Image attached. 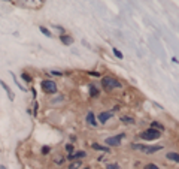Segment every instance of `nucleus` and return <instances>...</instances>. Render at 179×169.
I'll return each instance as SVG.
<instances>
[{"mask_svg": "<svg viewBox=\"0 0 179 169\" xmlns=\"http://www.w3.org/2000/svg\"><path fill=\"white\" fill-rule=\"evenodd\" d=\"M0 85H2V87L5 88V91L8 93V96H9V100H14V99H15V94L12 93V90H11V88L8 87V84H6L5 81H2V79H0Z\"/></svg>", "mask_w": 179, "mask_h": 169, "instance_id": "obj_6", "label": "nucleus"}, {"mask_svg": "<svg viewBox=\"0 0 179 169\" xmlns=\"http://www.w3.org/2000/svg\"><path fill=\"white\" fill-rule=\"evenodd\" d=\"M94 150H102V151H107V148L106 147H102V145H99V144H93L91 145Z\"/></svg>", "mask_w": 179, "mask_h": 169, "instance_id": "obj_16", "label": "nucleus"}, {"mask_svg": "<svg viewBox=\"0 0 179 169\" xmlns=\"http://www.w3.org/2000/svg\"><path fill=\"white\" fill-rule=\"evenodd\" d=\"M112 115H113V112H102V114L99 115V121L103 124V123H106V121L109 120Z\"/></svg>", "mask_w": 179, "mask_h": 169, "instance_id": "obj_8", "label": "nucleus"}, {"mask_svg": "<svg viewBox=\"0 0 179 169\" xmlns=\"http://www.w3.org/2000/svg\"><path fill=\"white\" fill-rule=\"evenodd\" d=\"M121 121L124 124H134V118L133 117H128V115H123L121 117Z\"/></svg>", "mask_w": 179, "mask_h": 169, "instance_id": "obj_10", "label": "nucleus"}, {"mask_svg": "<svg viewBox=\"0 0 179 169\" xmlns=\"http://www.w3.org/2000/svg\"><path fill=\"white\" fill-rule=\"evenodd\" d=\"M51 75H55V76H63V73H61V72H57V71H52Z\"/></svg>", "mask_w": 179, "mask_h": 169, "instance_id": "obj_23", "label": "nucleus"}, {"mask_svg": "<svg viewBox=\"0 0 179 169\" xmlns=\"http://www.w3.org/2000/svg\"><path fill=\"white\" fill-rule=\"evenodd\" d=\"M90 75H93V76H100V73H97V72H91Z\"/></svg>", "mask_w": 179, "mask_h": 169, "instance_id": "obj_25", "label": "nucleus"}, {"mask_svg": "<svg viewBox=\"0 0 179 169\" xmlns=\"http://www.w3.org/2000/svg\"><path fill=\"white\" fill-rule=\"evenodd\" d=\"M113 54L118 57V58H123V54H121V51L120 49H117V48H113Z\"/></svg>", "mask_w": 179, "mask_h": 169, "instance_id": "obj_20", "label": "nucleus"}, {"mask_svg": "<svg viewBox=\"0 0 179 169\" xmlns=\"http://www.w3.org/2000/svg\"><path fill=\"white\" fill-rule=\"evenodd\" d=\"M23 79L26 81V82H31V76H28V73H23Z\"/></svg>", "mask_w": 179, "mask_h": 169, "instance_id": "obj_19", "label": "nucleus"}, {"mask_svg": "<svg viewBox=\"0 0 179 169\" xmlns=\"http://www.w3.org/2000/svg\"><path fill=\"white\" fill-rule=\"evenodd\" d=\"M106 169H120V165H118V163H109V165L106 166Z\"/></svg>", "mask_w": 179, "mask_h": 169, "instance_id": "obj_17", "label": "nucleus"}, {"mask_svg": "<svg viewBox=\"0 0 179 169\" xmlns=\"http://www.w3.org/2000/svg\"><path fill=\"white\" fill-rule=\"evenodd\" d=\"M61 42L66 44V45H70V44L73 42V39H72L70 36H61Z\"/></svg>", "mask_w": 179, "mask_h": 169, "instance_id": "obj_11", "label": "nucleus"}, {"mask_svg": "<svg viewBox=\"0 0 179 169\" xmlns=\"http://www.w3.org/2000/svg\"><path fill=\"white\" fill-rule=\"evenodd\" d=\"M42 151H43V154H46V153H48V151H50V148H48V147H45V148H43V150H42Z\"/></svg>", "mask_w": 179, "mask_h": 169, "instance_id": "obj_24", "label": "nucleus"}, {"mask_svg": "<svg viewBox=\"0 0 179 169\" xmlns=\"http://www.w3.org/2000/svg\"><path fill=\"white\" fill-rule=\"evenodd\" d=\"M79 166H81V162L78 160V162H73V163H72V165L69 166V169H78Z\"/></svg>", "mask_w": 179, "mask_h": 169, "instance_id": "obj_18", "label": "nucleus"}, {"mask_svg": "<svg viewBox=\"0 0 179 169\" xmlns=\"http://www.w3.org/2000/svg\"><path fill=\"white\" fill-rule=\"evenodd\" d=\"M39 30H40V31H42V33H43L45 36H48V38H51V31H50V30H48L46 27H42V25H40V27H39Z\"/></svg>", "mask_w": 179, "mask_h": 169, "instance_id": "obj_13", "label": "nucleus"}, {"mask_svg": "<svg viewBox=\"0 0 179 169\" xmlns=\"http://www.w3.org/2000/svg\"><path fill=\"white\" fill-rule=\"evenodd\" d=\"M90 94H91V96H97V94H99V91L96 90L94 85H90Z\"/></svg>", "mask_w": 179, "mask_h": 169, "instance_id": "obj_15", "label": "nucleus"}, {"mask_svg": "<svg viewBox=\"0 0 179 169\" xmlns=\"http://www.w3.org/2000/svg\"><path fill=\"white\" fill-rule=\"evenodd\" d=\"M134 150H140V151H143V153H146V154H152L155 151H160L163 147L161 145H152V147H146V145H142V144H133L131 145Z\"/></svg>", "mask_w": 179, "mask_h": 169, "instance_id": "obj_2", "label": "nucleus"}, {"mask_svg": "<svg viewBox=\"0 0 179 169\" xmlns=\"http://www.w3.org/2000/svg\"><path fill=\"white\" fill-rule=\"evenodd\" d=\"M102 84L103 87L106 88V90H112V88H121V84L117 81V79H113V78H109V76H104L102 79Z\"/></svg>", "mask_w": 179, "mask_h": 169, "instance_id": "obj_3", "label": "nucleus"}, {"mask_svg": "<svg viewBox=\"0 0 179 169\" xmlns=\"http://www.w3.org/2000/svg\"><path fill=\"white\" fill-rule=\"evenodd\" d=\"M151 129H155V130H163L164 127H163V124H160V123L154 121V123H152V127H151Z\"/></svg>", "mask_w": 179, "mask_h": 169, "instance_id": "obj_14", "label": "nucleus"}, {"mask_svg": "<svg viewBox=\"0 0 179 169\" xmlns=\"http://www.w3.org/2000/svg\"><path fill=\"white\" fill-rule=\"evenodd\" d=\"M87 123H88V124H91L93 127H96V126L99 124V123L96 121V117H94V114H93L91 111H90V112H88V115H87Z\"/></svg>", "mask_w": 179, "mask_h": 169, "instance_id": "obj_7", "label": "nucleus"}, {"mask_svg": "<svg viewBox=\"0 0 179 169\" xmlns=\"http://www.w3.org/2000/svg\"><path fill=\"white\" fill-rule=\"evenodd\" d=\"M0 169H6V168H5V166H3V165H2V166H0Z\"/></svg>", "mask_w": 179, "mask_h": 169, "instance_id": "obj_26", "label": "nucleus"}, {"mask_svg": "<svg viewBox=\"0 0 179 169\" xmlns=\"http://www.w3.org/2000/svg\"><path fill=\"white\" fill-rule=\"evenodd\" d=\"M40 87H42V90H43L45 93H48V94H54V93L57 91V84H55L54 81H50V79L42 81V82H40Z\"/></svg>", "mask_w": 179, "mask_h": 169, "instance_id": "obj_4", "label": "nucleus"}, {"mask_svg": "<svg viewBox=\"0 0 179 169\" xmlns=\"http://www.w3.org/2000/svg\"><path fill=\"white\" fill-rule=\"evenodd\" d=\"M66 150H67V151H69V153H72V150H73V145L67 144V145H66Z\"/></svg>", "mask_w": 179, "mask_h": 169, "instance_id": "obj_22", "label": "nucleus"}, {"mask_svg": "<svg viewBox=\"0 0 179 169\" xmlns=\"http://www.w3.org/2000/svg\"><path fill=\"white\" fill-rule=\"evenodd\" d=\"M167 159L169 160H172V162H176V163H179V154L178 153H167Z\"/></svg>", "mask_w": 179, "mask_h": 169, "instance_id": "obj_9", "label": "nucleus"}, {"mask_svg": "<svg viewBox=\"0 0 179 169\" xmlns=\"http://www.w3.org/2000/svg\"><path fill=\"white\" fill-rule=\"evenodd\" d=\"M161 136V132L160 130H155V129H148L145 132L140 133V138L145 139V141H155Z\"/></svg>", "mask_w": 179, "mask_h": 169, "instance_id": "obj_1", "label": "nucleus"}, {"mask_svg": "<svg viewBox=\"0 0 179 169\" xmlns=\"http://www.w3.org/2000/svg\"><path fill=\"white\" fill-rule=\"evenodd\" d=\"M84 169H90V168H84Z\"/></svg>", "mask_w": 179, "mask_h": 169, "instance_id": "obj_27", "label": "nucleus"}, {"mask_svg": "<svg viewBox=\"0 0 179 169\" xmlns=\"http://www.w3.org/2000/svg\"><path fill=\"white\" fill-rule=\"evenodd\" d=\"M145 169H160L157 165H154V163H149V165H146L145 166Z\"/></svg>", "mask_w": 179, "mask_h": 169, "instance_id": "obj_21", "label": "nucleus"}, {"mask_svg": "<svg viewBox=\"0 0 179 169\" xmlns=\"http://www.w3.org/2000/svg\"><path fill=\"white\" fill-rule=\"evenodd\" d=\"M126 136V133H120L117 136H110V138H106V144L110 145V147H120L123 138Z\"/></svg>", "mask_w": 179, "mask_h": 169, "instance_id": "obj_5", "label": "nucleus"}, {"mask_svg": "<svg viewBox=\"0 0 179 169\" xmlns=\"http://www.w3.org/2000/svg\"><path fill=\"white\" fill-rule=\"evenodd\" d=\"M78 157H85V153L84 151H76L75 154H70L69 159H78Z\"/></svg>", "mask_w": 179, "mask_h": 169, "instance_id": "obj_12", "label": "nucleus"}]
</instances>
